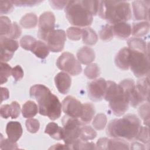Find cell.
<instances>
[{"mask_svg":"<svg viewBox=\"0 0 150 150\" xmlns=\"http://www.w3.org/2000/svg\"><path fill=\"white\" fill-rule=\"evenodd\" d=\"M22 33V30L20 26L16 22L12 23V28L11 31L9 35L8 36V38L12 39H16L20 37Z\"/></svg>","mask_w":150,"mask_h":150,"instance_id":"45","label":"cell"},{"mask_svg":"<svg viewBox=\"0 0 150 150\" xmlns=\"http://www.w3.org/2000/svg\"><path fill=\"white\" fill-rule=\"evenodd\" d=\"M129 145L125 139L120 138L108 139L107 149H129Z\"/></svg>","mask_w":150,"mask_h":150,"instance_id":"29","label":"cell"},{"mask_svg":"<svg viewBox=\"0 0 150 150\" xmlns=\"http://www.w3.org/2000/svg\"><path fill=\"white\" fill-rule=\"evenodd\" d=\"M131 145V149H145V147L144 146V145L138 142H132Z\"/></svg>","mask_w":150,"mask_h":150,"instance_id":"52","label":"cell"},{"mask_svg":"<svg viewBox=\"0 0 150 150\" xmlns=\"http://www.w3.org/2000/svg\"><path fill=\"white\" fill-rule=\"evenodd\" d=\"M97 136L96 131L90 126L83 125L80 128L79 138L83 141H88L94 139Z\"/></svg>","mask_w":150,"mask_h":150,"instance_id":"31","label":"cell"},{"mask_svg":"<svg viewBox=\"0 0 150 150\" xmlns=\"http://www.w3.org/2000/svg\"><path fill=\"white\" fill-rule=\"evenodd\" d=\"M65 13L68 21L72 25L86 27L93 22V16L82 1H69L65 7Z\"/></svg>","mask_w":150,"mask_h":150,"instance_id":"5","label":"cell"},{"mask_svg":"<svg viewBox=\"0 0 150 150\" xmlns=\"http://www.w3.org/2000/svg\"><path fill=\"white\" fill-rule=\"evenodd\" d=\"M98 14L112 25L126 22L132 17L129 3L123 1H100Z\"/></svg>","mask_w":150,"mask_h":150,"instance_id":"3","label":"cell"},{"mask_svg":"<svg viewBox=\"0 0 150 150\" xmlns=\"http://www.w3.org/2000/svg\"><path fill=\"white\" fill-rule=\"evenodd\" d=\"M63 138L64 144L71 149L72 145L79 139L80 134V128L83 124L79 118H73L65 115L62 119Z\"/></svg>","mask_w":150,"mask_h":150,"instance_id":"6","label":"cell"},{"mask_svg":"<svg viewBox=\"0 0 150 150\" xmlns=\"http://www.w3.org/2000/svg\"><path fill=\"white\" fill-rule=\"evenodd\" d=\"M12 4L17 6H33L42 3V1L36 0H18L11 1Z\"/></svg>","mask_w":150,"mask_h":150,"instance_id":"44","label":"cell"},{"mask_svg":"<svg viewBox=\"0 0 150 150\" xmlns=\"http://www.w3.org/2000/svg\"><path fill=\"white\" fill-rule=\"evenodd\" d=\"M1 116L3 118H8L11 116L12 108L11 104H4L1 107Z\"/></svg>","mask_w":150,"mask_h":150,"instance_id":"47","label":"cell"},{"mask_svg":"<svg viewBox=\"0 0 150 150\" xmlns=\"http://www.w3.org/2000/svg\"><path fill=\"white\" fill-rule=\"evenodd\" d=\"M67 38L72 40H79L82 37V29L77 27H70L66 30Z\"/></svg>","mask_w":150,"mask_h":150,"instance_id":"38","label":"cell"},{"mask_svg":"<svg viewBox=\"0 0 150 150\" xmlns=\"http://www.w3.org/2000/svg\"><path fill=\"white\" fill-rule=\"evenodd\" d=\"M30 51L36 57L43 59L48 56L50 50L46 43L40 40H36Z\"/></svg>","mask_w":150,"mask_h":150,"instance_id":"24","label":"cell"},{"mask_svg":"<svg viewBox=\"0 0 150 150\" xmlns=\"http://www.w3.org/2000/svg\"><path fill=\"white\" fill-rule=\"evenodd\" d=\"M12 75L13 77L15 79V81H16L21 80L23 78L24 76V73L21 66L17 65L13 68H12Z\"/></svg>","mask_w":150,"mask_h":150,"instance_id":"46","label":"cell"},{"mask_svg":"<svg viewBox=\"0 0 150 150\" xmlns=\"http://www.w3.org/2000/svg\"><path fill=\"white\" fill-rule=\"evenodd\" d=\"M38 23V17L34 13H29L22 16L20 21L21 25L25 29H32L36 27Z\"/></svg>","mask_w":150,"mask_h":150,"instance_id":"28","label":"cell"},{"mask_svg":"<svg viewBox=\"0 0 150 150\" xmlns=\"http://www.w3.org/2000/svg\"><path fill=\"white\" fill-rule=\"evenodd\" d=\"M114 35L120 39H125L131 34V26L126 22H121L113 25Z\"/></svg>","mask_w":150,"mask_h":150,"instance_id":"18","label":"cell"},{"mask_svg":"<svg viewBox=\"0 0 150 150\" xmlns=\"http://www.w3.org/2000/svg\"><path fill=\"white\" fill-rule=\"evenodd\" d=\"M13 10V4L11 1H0L1 14H7Z\"/></svg>","mask_w":150,"mask_h":150,"instance_id":"43","label":"cell"},{"mask_svg":"<svg viewBox=\"0 0 150 150\" xmlns=\"http://www.w3.org/2000/svg\"><path fill=\"white\" fill-rule=\"evenodd\" d=\"M84 73L88 79H94L100 76V69L97 64L91 63L85 68Z\"/></svg>","mask_w":150,"mask_h":150,"instance_id":"32","label":"cell"},{"mask_svg":"<svg viewBox=\"0 0 150 150\" xmlns=\"http://www.w3.org/2000/svg\"><path fill=\"white\" fill-rule=\"evenodd\" d=\"M23 130L20 122L18 121L9 122L6 127V133L8 138L13 142H16L21 137Z\"/></svg>","mask_w":150,"mask_h":150,"instance_id":"16","label":"cell"},{"mask_svg":"<svg viewBox=\"0 0 150 150\" xmlns=\"http://www.w3.org/2000/svg\"><path fill=\"white\" fill-rule=\"evenodd\" d=\"M128 48L131 50L142 52L148 54V46L146 42L139 38H131L127 41Z\"/></svg>","mask_w":150,"mask_h":150,"instance_id":"20","label":"cell"},{"mask_svg":"<svg viewBox=\"0 0 150 150\" xmlns=\"http://www.w3.org/2000/svg\"><path fill=\"white\" fill-rule=\"evenodd\" d=\"M136 88L139 94L142 96L145 101H149V77H145L139 79L135 85Z\"/></svg>","mask_w":150,"mask_h":150,"instance_id":"25","label":"cell"},{"mask_svg":"<svg viewBox=\"0 0 150 150\" xmlns=\"http://www.w3.org/2000/svg\"><path fill=\"white\" fill-rule=\"evenodd\" d=\"M82 2L93 16L98 13L100 1H82Z\"/></svg>","mask_w":150,"mask_h":150,"instance_id":"40","label":"cell"},{"mask_svg":"<svg viewBox=\"0 0 150 150\" xmlns=\"http://www.w3.org/2000/svg\"><path fill=\"white\" fill-rule=\"evenodd\" d=\"M0 148L1 149H18V147L16 142H13L10 141L8 138H4L1 134Z\"/></svg>","mask_w":150,"mask_h":150,"instance_id":"42","label":"cell"},{"mask_svg":"<svg viewBox=\"0 0 150 150\" xmlns=\"http://www.w3.org/2000/svg\"><path fill=\"white\" fill-rule=\"evenodd\" d=\"M18 47L19 43L17 40L8 38L1 37V62H6L10 60Z\"/></svg>","mask_w":150,"mask_h":150,"instance_id":"13","label":"cell"},{"mask_svg":"<svg viewBox=\"0 0 150 150\" xmlns=\"http://www.w3.org/2000/svg\"><path fill=\"white\" fill-rule=\"evenodd\" d=\"M1 93H2V96H1V103L4 100H7L9 97V93L8 90L5 88V87H1Z\"/></svg>","mask_w":150,"mask_h":150,"instance_id":"51","label":"cell"},{"mask_svg":"<svg viewBox=\"0 0 150 150\" xmlns=\"http://www.w3.org/2000/svg\"><path fill=\"white\" fill-rule=\"evenodd\" d=\"M45 132L49 135L51 138L56 140H61L63 138V128L53 122H50L46 125Z\"/></svg>","mask_w":150,"mask_h":150,"instance_id":"23","label":"cell"},{"mask_svg":"<svg viewBox=\"0 0 150 150\" xmlns=\"http://www.w3.org/2000/svg\"><path fill=\"white\" fill-rule=\"evenodd\" d=\"M107 81L103 78L93 80L87 84L88 96L93 101H101L104 96Z\"/></svg>","mask_w":150,"mask_h":150,"instance_id":"11","label":"cell"},{"mask_svg":"<svg viewBox=\"0 0 150 150\" xmlns=\"http://www.w3.org/2000/svg\"><path fill=\"white\" fill-rule=\"evenodd\" d=\"M66 40V34L62 29L54 30L49 33L45 42L47 44L49 50L52 52H60L62 51Z\"/></svg>","mask_w":150,"mask_h":150,"instance_id":"10","label":"cell"},{"mask_svg":"<svg viewBox=\"0 0 150 150\" xmlns=\"http://www.w3.org/2000/svg\"><path fill=\"white\" fill-rule=\"evenodd\" d=\"M149 29V23L148 21L134 22L132 24L131 33L135 38H140L148 33Z\"/></svg>","mask_w":150,"mask_h":150,"instance_id":"21","label":"cell"},{"mask_svg":"<svg viewBox=\"0 0 150 150\" xmlns=\"http://www.w3.org/2000/svg\"><path fill=\"white\" fill-rule=\"evenodd\" d=\"M52 149H69L68 146L65 144V145H63L61 144H57L54 145L53 146H51L50 148Z\"/></svg>","mask_w":150,"mask_h":150,"instance_id":"53","label":"cell"},{"mask_svg":"<svg viewBox=\"0 0 150 150\" xmlns=\"http://www.w3.org/2000/svg\"><path fill=\"white\" fill-rule=\"evenodd\" d=\"M104 98L109 101V107L116 116H121L128 109L129 103L127 91L114 81H107Z\"/></svg>","mask_w":150,"mask_h":150,"instance_id":"4","label":"cell"},{"mask_svg":"<svg viewBox=\"0 0 150 150\" xmlns=\"http://www.w3.org/2000/svg\"><path fill=\"white\" fill-rule=\"evenodd\" d=\"M82 39L84 44L89 46L95 45L98 40L96 32L91 28H84L82 29Z\"/></svg>","mask_w":150,"mask_h":150,"instance_id":"26","label":"cell"},{"mask_svg":"<svg viewBox=\"0 0 150 150\" xmlns=\"http://www.w3.org/2000/svg\"><path fill=\"white\" fill-rule=\"evenodd\" d=\"M62 110L66 115L80 118L83 111V104L75 97L68 96L62 101Z\"/></svg>","mask_w":150,"mask_h":150,"instance_id":"12","label":"cell"},{"mask_svg":"<svg viewBox=\"0 0 150 150\" xmlns=\"http://www.w3.org/2000/svg\"><path fill=\"white\" fill-rule=\"evenodd\" d=\"M36 41V39L29 35L23 36L20 40L21 47L26 50H31L34 43Z\"/></svg>","mask_w":150,"mask_h":150,"instance_id":"39","label":"cell"},{"mask_svg":"<svg viewBox=\"0 0 150 150\" xmlns=\"http://www.w3.org/2000/svg\"><path fill=\"white\" fill-rule=\"evenodd\" d=\"M57 67L71 76H77L81 73V64L75 56L68 52H63L57 59Z\"/></svg>","mask_w":150,"mask_h":150,"instance_id":"8","label":"cell"},{"mask_svg":"<svg viewBox=\"0 0 150 150\" xmlns=\"http://www.w3.org/2000/svg\"><path fill=\"white\" fill-rule=\"evenodd\" d=\"M12 67L5 62H1V74L0 80L1 84L6 83L8 78L12 74Z\"/></svg>","mask_w":150,"mask_h":150,"instance_id":"34","label":"cell"},{"mask_svg":"<svg viewBox=\"0 0 150 150\" xmlns=\"http://www.w3.org/2000/svg\"><path fill=\"white\" fill-rule=\"evenodd\" d=\"M129 67L137 77L148 76L149 72L148 54L130 50Z\"/></svg>","mask_w":150,"mask_h":150,"instance_id":"7","label":"cell"},{"mask_svg":"<svg viewBox=\"0 0 150 150\" xmlns=\"http://www.w3.org/2000/svg\"><path fill=\"white\" fill-rule=\"evenodd\" d=\"M55 16L52 12H45L40 15L39 19L38 38L45 41L47 35L54 30Z\"/></svg>","mask_w":150,"mask_h":150,"instance_id":"9","label":"cell"},{"mask_svg":"<svg viewBox=\"0 0 150 150\" xmlns=\"http://www.w3.org/2000/svg\"><path fill=\"white\" fill-rule=\"evenodd\" d=\"M68 1H49L50 5L54 9H62L66 7L68 3Z\"/></svg>","mask_w":150,"mask_h":150,"instance_id":"49","label":"cell"},{"mask_svg":"<svg viewBox=\"0 0 150 150\" xmlns=\"http://www.w3.org/2000/svg\"><path fill=\"white\" fill-rule=\"evenodd\" d=\"M11 106L12 108V114H11V118L14 119L18 118L21 113V107L20 105L16 101H12L11 104Z\"/></svg>","mask_w":150,"mask_h":150,"instance_id":"48","label":"cell"},{"mask_svg":"<svg viewBox=\"0 0 150 150\" xmlns=\"http://www.w3.org/2000/svg\"><path fill=\"white\" fill-rule=\"evenodd\" d=\"M38 108L34 101L30 100L26 101L22 107V113L23 117L26 118H31L35 117L38 112Z\"/></svg>","mask_w":150,"mask_h":150,"instance_id":"27","label":"cell"},{"mask_svg":"<svg viewBox=\"0 0 150 150\" xmlns=\"http://www.w3.org/2000/svg\"><path fill=\"white\" fill-rule=\"evenodd\" d=\"M132 4L134 19L137 21L144 20L148 22L149 1H134Z\"/></svg>","mask_w":150,"mask_h":150,"instance_id":"14","label":"cell"},{"mask_svg":"<svg viewBox=\"0 0 150 150\" xmlns=\"http://www.w3.org/2000/svg\"><path fill=\"white\" fill-rule=\"evenodd\" d=\"M95 52L93 49L84 46L77 53V57L79 62L83 64H89L95 59Z\"/></svg>","mask_w":150,"mask_h":150,"instance_id":"19","label":"cell"},{"mask_svg":"<svg viewBox=\"0 0 150 150\" xmlns=\"http://www.w3.org/2000/svg\"><path fill=\"white\" fill-rule=\"evenodd\" d=\"M138 111L139 115L143 120L144 123L148 126L149 122V104L148 102L142 104L138 108Z\"/></svg>","mask_w":150,"mask_h":150,"instance_id":"36","label":"cell"},{"mask_svg":"<svg viewBox=\"0 0 150 150\" xmlns=\"http://www.w3.org/2000/svg\"><path fill=\"white\" fill-rule=\"evenodd\" d=\"M141 122L135 114H127L121 118L111 120L108 124L106 134L112 138H120L131 141L135 139Z\"/></svg>","mask_w":150,"mask_h":150,"instance_id":"2","label":"cell"},{"mask_svg":"<svg viewBox=\"0 0 150 150\" xmlns=\"http://www.w3.org/2000/svg\"><path fill=\"white\" fill-rule=\"evenodd\" d=\"M130 49L123 47L116 54L115 57V65L121 70H127L129 69Z\"/></svg>","mask_w":150,"mask_h":150,"instance_id":"17","label":"cell"},{"mask_svg":"<svg viewBox=\"0 0 150 150\" xmlns=\"http://www.w3.org/2000/svg\"><path fill=\"white\" fill-rule=\"evenodd\" d=\"M108 138H100L97 142L96 148L99 149H107Z\"/></svg>","mask_w":150,"mask_h":150,"instance_id":"50","label":"cell"},{"mask_svg":"<svg viewBox=\"0 0 150 150\" xmlns=\"http://www.w3.org/2000/svg\"><path fill=\"white\" fill-rule=\"evenodd\" d=\"M0 37L8 38L12 28V23L9 18L1 16L0 17Z\"/></svg>","mask_w":150,"mask_h":150,"instance_id":"30","label":"cell"},{"mask_svg":"<svg viewBox=\"0 0 150 150\" xmlns=\"http://www.w3.org/2000/svg\"><path fill=\"white\" fill-rule=\"evenodd\" d=\"M26 127L28 132L34 134L38 131L40 124L38 120L35 118H30L26 121Z\"/></svg>","mask_w":150,"mask_h":150,"instance_id":"41","label":"cell"},{"mask_svg":"<svg viewBox=\"0 0 150 150\" xmlns=\"http://www.w3.org/2000/svg\"><path fill=\"white\" fill-rule=\"evenodd\" d=\"M29 94L38 102L40 115L47 116L51 120H56L60 117L62 105L48 87L43 84H35L30 87Z\"/></svg>","mask_w":150,"mask_h":150,"instance_id":"1","label":"cell"},{"mask_svg":"<svg viewBox=\"0 0 150 150\" xmlns=\"http://www.w3.org/2000/svg\"><path fill=\"white\" fill-rule=\"evenodd\" d=\"M114 33L112 31V26L107 24L103 27L99 32L100 38L103 41H109L113 38Z\"/></svg>","mask_w":150,"mask_h":150,"instance_id":"33","label":"cell"},{"mask_svg":"<svg viewBox=\"0 0 150 150\" xmlns=\"http://www.w3.org/2000/svg\"><path fill=\"white\" fill-rule=\"evenodd\" d=\"M135 139L141 141L144 144H147L148 145L149 144L148 126H146V127L141 126Z\"/></svg>","mask_w":150,"mask_h":150,"instance_id":"37","label":"cell"},{"mask_svg":"<svg viewBox=\"0 0 150 150\" xmlns=\"http://www.w3.org/2000/svg\"><path fill=\"white\" fill-rule=\"evenodd\" d=\"M107 122V117L104 114H98L94 118L93 126L97 130H102L104 128Z\"/></svg>","mask_w":150,"mask_h":150,"instance_id":"35","label":"cell"},{"mask_svg":"<svg viewBox=\"0 0 150 150\" xmlns=\"http://www.w3.org/2000/svg\"><path fill=\"white\" fill-rule=\"evenodd\" d=\"M95 112L94 105L90 103H86L83 104L82 114L79 119L83 124H87L93 119Z\"/></svg>","mask_w":150,"mask_h":150,"instance_id":"22","label":"cell"},{"mask_svg":"<svg viewBox=\"0 0 150 150\" xmlns=\"http://www.w3.org/2000/svg\"><path fill=\"white\" fill-rule=\"evenodd\" d=\"M54 83L58 91L63 94H66L70 88L71 79L67 73L60 72L55 76Z\"/></svg>","mask_w":150,"mask_h":150,"instance_id":"15","label":"cell"}]
</instances>
